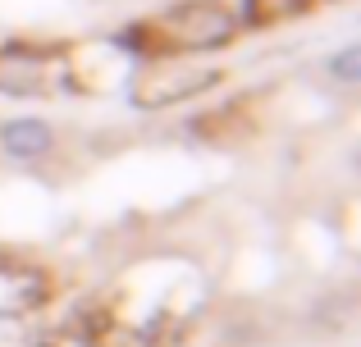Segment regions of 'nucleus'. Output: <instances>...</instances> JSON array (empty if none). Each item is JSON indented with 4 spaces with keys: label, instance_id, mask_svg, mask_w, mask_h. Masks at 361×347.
<instances>
[{
    "label": "nucleus",
    "instance_id": "obj_3",
    "mask_svg": "<svg viewBox=\"0 0 361 347\" xmlns=\"http://www.w3.org/2000/svg\"><path fill=\"white\" fill-rule=\"evenodd\" d=\"M311 0H247V23H283V18L307 14Z\"/></svg>",
    "mask_w": 361,
    "mask_h": 347
},
{
    "label": "nucleus",
    "instance_id": "obj_2",
    "mask_svg": "<svg viewBox=\"0 0 361 347\" xmlns=\"http://www.w3.org/2000/svg\"><path fill=\"white\" fill-rule=\"evenodd\" d=\"M0 146H5L9 160H42L55 146V133L46 119H9L0 128Z\"/></svg>",
    "mask_w": 361,
    "mask_h": 347
},
{
    "label": "nucleus",
    "instance_id": "obj_1",
    "mask_svg": "<svg viewBox=\"0 0 361 347\" xmlns=\"http://www.w3.org/2000/svg\"><path fill=\"white\" fill-rule=\"evenodd\" d=\"M151 37H156V60H165V55H183V51H215V46L233 42V32H238V18H233V9H224L220 0H192V5H174L165 9V14L156 18V23L147 27Z\"/></svg>",
    "mask_w": 361,
    "mask_h": 347
}]
</instances>
